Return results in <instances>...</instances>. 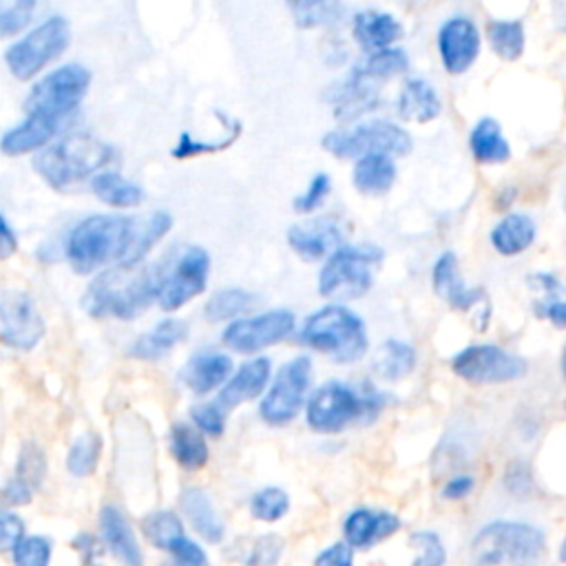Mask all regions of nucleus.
Segmentation results:
<instances>
[{
  "mask_svg": "<svg viewBox=\"0 0 566 566\" xmlns=\"http://www.w3.org/2000/svg\"><path fill=\"white\" fill-rule=\"evenodd\" d=\"M172 214L153 210L148 214H91L82 219L66 239V259L77 274L99 268H133L170 232Z\"/></svg>",
  "mask_w": 566,
  "mask_h": 566,
  "instance_id": "nucleus-1",
  "label": "nucleus"
},
{
  "mask_svg": "<svg viewBox=\"0 0 566 566\" xmlns=\"http://www.w3.org/2000/svg\"><path fill=\"white\" fill-rule=\"evenodd\" d=\"M166 270L164 263L108 268L88 283L82 307L93 318L133 321L157 301Z\"/></svg>",
  "mask_w": 566,
  "mask_h": 566,
  "instance_id": "nucleus-2",
  "label": "nucleus"
},
{
  "mask_svg": "<svg viewBox=\"0 0 566 566\" xmlns=\"http://www.w3.org/2000/svg\"><path fill=\"white\" fill-rule=\"evenodd\" d=\"M389 400V394L369 382L356 387L340 380H327L312 391L305 407V420L312 431L340 433L352 424L374 422Z\"/></svg>",
  "mask_w": 566,
  "mask_h": 566,
  "instance_id": "nucleus-3",
  "label": "nucleus"
},
{
  "mask_svg": "<svg viewBox=\"0 0 566 566\" xmlns=\"http://www.w3.org/2000/svg\"><path fill=\"white\" fill-rule=\"evenodd\" d=\"M115 150L88 135V133H71L57 139L51 146H44L35 159V172L55 190H66L91 175H97L113 159Z\"/></svg>",
  "mask_w": 566,
  "mask_h": 566,
  "instance_id": "nucleus-4",
  "label": "nucleus"
},
{
  "mask_svg": "<svg viewBox=\"0 0 566 566\" xmlns=\"http://www.w3.org/2000/svg\"><path fill=\"white\" fill-rule=\"evenodd\" d=\"M298 340L336 363L360 360L369 347L363 318L340 303L312 312L298 329Z\"/></svg>",
  "mask_w": 566,
  "mask_h": 566,
  "instance_id": "nucleus-5",
  "label": "nucleus"
},
{
  "mask_svg": "<svg viewBox=\"0 0 566 566\" xmlns=\"http://www.w3.org/2000/svg\"><path fill=\"white\" fill-rule=\"evenodd\" d=\"M546 551L544 533L526 522L486 524L471 544L475 566H535Z\"/></svg>",
  "mask_w": 566,
  "mask_h": 566,
  "instance_id": "nucleus-6",
  "label": "nucleus"
},
{
  "mask_svg": "<svg viewBox=\"0 0 566 566\" xmlns=\"http://www.w3.org/2000/svg\"><path fill=\"white\" fill-rule=\"evenodd\" d=\"M385 250L374 243L338 245L318 272V294L325 298H360L374 287Z\"/></svg>",
  "mask_w": 566,
  "mask_h": 566,
  "instance_id": "nucleus-7",
  "label": "nucleus"
},
{
  "mask_svg": "<svg viewBox=\"0 0 566 566\" xmlns=\"http://www.w3.org/2000/svg\"><path fill=\"white\" fill-rule=\"evenodd\" d=\"M91 86V71L82 64H64L33 84L24 99L29 117L64 126Z\"/></svg>",
  "mask_w": 566,
  "mask_h": 566,
  "instance_id": "nucleus-8",
  "label": "nucleus"
},
{
  "mask_svg": "<svg viewBox=\"0 0 566 566\" xmlns=\"http://www.w3.org/2000/svg\"><path fill=\"white\" fill-rule=\"evenodd\" d=\"M321 146L338 159H360L365 155H387L394 159L411 153L413 142L402 126L387 119H374L356 126L327 130L321 139Z\"/></svg>",
  "mask_w": 566,
  "mask_h": 566,
  "instance_id": "nucleus-9",
  "label": "nucleus"
},
{
  "mask_svg": "<svg viewBox=\"0 0 566 566\" xmlns=\"http://www.w3.org/2000/svg\"><path fill=\"white\" fill-rule=\"evenodd\" d=\"M71 42V27L62 15H51L13 42L4 53V64L18 80L38 75L49 62L60 57Z\"/></svg>",
  "mask_w": 566,
  "mask_h": 566,
  "instance_id": "nucleus-10",
  "label": "nucleus"
},
{
  "mask_svg": "<svg viewBox=\"0 0 566 566\" xmlns=\"http://www.w3.org/2000/svg\"><path fill=\"white\" fill-rule=\"evenodd\" d=\"M312 380V360L310 356H296L287 360L274 376L270 389L261 398L259 413L272 427L290 424L301 407L305 405V396Z\"/></svg>",
  "mask_w": 566,
  "mask_h": 566,
  "instance_id": "nucleus-11",
  "label": "nucleus"
},
{
  "mask_svg": "<svg viewBox=\"0 0 566 566\" xmlns=\"http://www.w3.org/2000/svg\"><path fill=\"white\" fill-rule=\"evenodd\" d=\"M455 376L473 385H502L526 376L528 363L500 345H469L451 358Z\"/></svg>",
  "mask_w": 566,
  "mask_h": 566,
  "instance_id": "nucleus-12",
  "label": "nucleus"
},
{
  "mask_svg": "<svg viewBox=\"0 0 566 566\" xmlns=\"http://www.w3.org/2000/svg\"><path fill=\"white\" fill-rule=\"evenodd\" d=\"M210 276V254L201 245H188L172 268L166 270L157 303L164 312H175L184 307L188 301L199 296Z\"/></svg>",
  "mask_w": 566,
  "mask_h": 566,
  "instance_id": "nucleus-13",
  "label": "nucleus"
},
{
  "mask_svg": "<svg viewBox=\"0 0 566 566\" xmlns=\"http://www.w3.org/2000/svg\"><path fill=\"white\" fill-rule=\"evenodd\" d=\"M44 318L40 316L33 298L20 290H0V343L29 352L44 336Z\"/></svg>",
  "mask_w": 566,
  "mask_h": 566,
  "instance_id": "nucleus-14",
  "label": "nucleus"
},
{
  "mask_svg": "<svg viewBox=\"0 0 566 566\" xmlns=\"http://www.w3.org/2000/svg\"><path fill=\"white\" fill-rule=\"evenodd\" d=\"M294 323L296 318L290 310H270L250 318L232 321L223 329L221 340L234 352L252 354L285 340L294 332Z\"/></svg>",
  "mask_w": 566,
  "mask_h": 566,
  "instance_id": "nucleus-15",
  "label": "nucleus"
},
{
  "mask_svg": "<svg viewBox=\"0 0 566 566\" xmlns=\"http://www.w3.org/2000/svg\"><path fill=\"white\" fill-rule=\"evenodd\" d=\"M480 29L467 15H451L438 29V53L442 66L451 75H460L471 69L480 55Z\"/></svg>",
  "mask_w": 566,
  "mask_h": 566,
  "instance_id": "nucleus-16",
  "label": "nucleus"
},
{
  "mask_svg": "<svg viewBox=\"0 0 566 566\" xmlns=\"http://www.w3.org/2000/svg\"><path fill=\"white\" fill-rule=\"evenodd\" d=\"M343 223L334 214L314 217L287 230L290 248L305 261H318L343 245Z\"/></svg>",
  "mask_w": 566,
  "mask_h": 566,
  "instance_id": "nucleus-17",
  "label": "nucleus"
},
{
  "mask_svg": "<svg viewBox=\"0 0 566 566\" xmlns=\"http://www.w3.org/2000/svg\"><path fill=\"white\" fill-rule=\"evenodd\" d=\"M433 292L453 310L467 312L480 303H486V294L482 287H471L464 283L458 265V256L453 252H442L431 270Z\"/></svg>",
  "mask_w": 566,
  "mask_h": 566,
  "instance_id": "nucleus-18",
  "label": "nucleus"
},
{
  "mask_svg": "<svg viewBox=\"0 0 566 566\" xmlns=\"http://www.w3.org/2000/svg\"><path fill=\"white\" fill-rule=\"evenodd\" d=\"M46 475V455L42 447L33 440H27L18 453L15 473L4 486V500L13 506L29 504L33 493L40 489Z\"/></svg>",
  "mask_w": 566,
  "mask_h": 566,
  "instance_id": "nucleus-19",
  "label": "nucleus"
},
{
  "mask_svg": "<svg viewBox=\"0 0 566 566\" xmlns=\"http://www.w3.org/2000/svg\"><path fill=\"white\" fill-rule=\"evenodd\" d=\"M272 363L265 356H256L248 363H243L237 374L223 385V389L217 396V405L226 409H234L248 400H254L263 394L268 380H270Z\"/></svg>",
  "mask_w": 566,
  "mask_h": 566,
  "instance_id": "nucleus-20",
  "label": "nucleus"
},
{
  "mask_svg": "<svg viewBox=\"0 0 566 566\" xmlns=\"http://www.w3.org/2000/svg\"><path fill=\"white\" fill-rule=\"evenodd\" d=\"M352 33L363 51L374 53V51L389 49L396 40H400L402 24L387 11L363 9V11L354 13Z\"/></svg>",
  "mask_w": 566,
  "mask_h": 566,
  "instance_id": "nucleus-21",
  "label": "nucleus"
},
{
  "mask_svg": "<svg viewBox=\"0 0 566 566\" xmlns=\"http://www.w3.org/2000/svg\"><path fill=\"white\" fill-rule=\"evenodd\" d=\"M329 104L332 113L340 122H352L354 117H360L363 113H369L378 108L380 104V88L378 84L360 82L354 77H345L334 88H329Z\"/></svg>",
  "mask_w": 566,
  "mask_h": 566,
  "instance_id": "nucleus-22",
  "label": "nucleus"
},
{
  "mask_svg": "<svg viewBox=\"0 0 566 566\" xmlns=\"http://www.w3.org/2000/svg\"><path fill=\"white\" fill-rule=\"evenodd\" d=\"M400 526V520L389 511H374V509H356L347 515L343 533L345 544L365 548L371 546L389 535H394Z\"/></svg>",
  "mask_w": 566,
  "mask_h": 566,
  "instance_id": "nucleus-23",
  "label": "nucleus"
},
{
  "mask_svg": "<svg viewBox=\"0 0 566 566\" xmlns=\"http://www.w3.org/2000/svg\"><path fill=\"white\" fill-rule=\"evenodd\" d=\"M232 371V360L228 354L221 352H197L188 358V363L181 367V382L195 391V394H210L219 385L226 382V378Z\"/></svg>",
  "mask_w": 566,
  "mask_h": 566,
  "instance_id": "nucleus-24",
  "label": "nucleus"
},
{
  "mask_svg": "<svg viewBox=\"0 0 566 566\" xmlns=\"http://www.w3.org/2000/svg\"><path fill=\"white\" fill-rule=\"evenodd\" d=\"M99 528H102V537H104L106 546L119 559L122 566H144L135 533L117 506H113V504L102 506Z\"/></svg>",
  "mask_w": 566,
  "mask_h": 566,
  "instance_id": "nucleus-25",
  "label": "nucleus"
},
{
  "mask_svg": "<svg viewBox=\"0 0 566 566\" xmlns=\"http://www.w3.org/2000/svg\"><path fill=\"white\" fill-rule=\"evenodd\" d=\"M188 336V323L181 318H164L153 329L139 334L130 347L128 356L137 360H159L168 356Z\"/></svg>",
  "mask_w": 566,
  "mask_h": 566,
  "instance_id": "nucleus-26",
  "label": "nucleus"
},
{
  "mask_svg": "<svg viewBox=\"0 0 566 566\" xmlns=\"http://www.w3.org/2000/svg\"><path fill=\"white\" fill-rule=\"evenodd\" d=\"M442 113V99L424 77H409L398 93V115L407 122L427 124Z\"/></svg>",
  "mask_w": 566,
  "mask_h": 566,
  "instance_id": "nucleus-27",
  "label": "nucleus"
},
{
  "mask_svg": "<svg viewBox=\"0 0 566 566\" xmlns=\"http://www.w3.org/2000/svg\"><path fill=\"white\" fill-rule=\"evenodd\" d=\"M179 506L188 517L190 526L208 542L219 544L223 539V522L217 515L210 495L203 489L188 486L179 495Z\"/></svg>",
  "mask_w": 566,
  "mask_h": 566,
  "instance_id": "nucleus-28",
  "label": "nucleus"
},
{
  "mask_svg": "<svg viewBox=\"0 0 566 566\" xmlns=\"http://www.w3.org/2000/svg\"><path fill=\"white\" fill-rule=\"evenodd\" d=\"M535 221L526 212H509L504 214L491 230L489 239L495 252L504 256L522 254L535 241Z\"/></svg>",
  "mask_w": 566,
  "mask_h": 566,
  "instance_id": "nucleus-29",
  "label": "nucleus"
},
{
  "mask_svg": "<svg viewBox=\"0 0 566 566\" xmlns=\"http://www.w3.org/2000/svg\"><path fill=\"white\" fill-rule=\"evenodd\" d=\"M57 130L60 126L27 115L18 126L9 128L0 137V150L9 157H20V155L40 150L57 135Z\"/></svg>",
  "mask_w": 566,
  "mask_h": 566,
  "instance_id": "nucleus-30",
  "label": "nucleus"
},
{
  "mask_svg": "<svg viewBox=\"0 0 566 566\" xmlns=\"http://www.w3.org/2000/svg\"><path fill=\"white\" fill-rule=\"evenodd\" d=\"M469 148L478 164H506L511 159V144L493 117H480L475 122L469 133Z\"/></svg>",
  "mask_w": 566,
  "mask_h": 566,
  "instance_id": "nucleus-31",
  "label": "nucleus"
},
{
  "mask_svg": "<svg viewBox=\"0 0 566 566\" xmlns=\"http://www.w3.org/2000/svg\"><path fill=\"white\" fill-rule=\"evenodd\" d=\"M398 168L387 155H365L356 161L352 172V184L358 192L367 197H382L391 190Z\"/></svg>",
  "mask_w": 566,
  "mask_h": 566,
  "instance_id": "nucleus-32",
  "label": "nucleus"
},
{
  "mask_svg": "<svg viewBox=\"0 0 566 566\" xmlns=\"http://www.w3.org/2000/svg\"><path fill=\"white\" fill-rule=\"evenodd\" d=\"M409 69V55L405 49L398 46H389L382 51H374V53H365L354 66L349 77L360 80V82H369V84H378L396 77L400 73H405Z\"/></svg>",
  "mask_w": 566,
  "mask_h": 566,
  "instance_id": "nucleus-33",
  "label": "nucleus"
},
{
  "mask_svg": "<svg viewBox=\"0 0 566 566\" xmlns=\"http://www.w3.org/2000/svg\"><path fill=\"white\" fill-rule=\"evenodd\" d=\"M418 363V354L413 345L398 340V338H387L378 345L371 367L378 378L382 380H400L413 371Z\"/></svg>",
  "mask_w": 566,
  "mask_h": 566,
  "instance_id": "nucleus-34",
  "label": "nucleus"
},
{
  "mask_svg": "<svg viewBox=\"0 0 566 566\" xmlns=\"http://www.w3.org/2000/svg\"><path fill=\"white\" fill-rule=\"evenodd\" d=\"M91 188L95 197L111 208H135L144 201V188L113 170H102L93 175Z\"/></svg>",
  "mask_w": 566,
  "mask_h": 566,
  "instance_id": "nucleus-35",
  "label": "nucleus"
},
{
  "mask_svg": "<svg viewBox=\"0 0 566 566\" xmlns=\"http://www.w3.org/2000/svg\"><path fill=\"white\" fill-rule=\"evenodd\" d=\"M170 451L177 464L188 471H197L208 462V444L192 424L175 422L170 427Z\"/></svg>",
  "mask_w": 566,
  "mask_h": 566,
  "instance_id": "nucleus-36",
  "label": "nucleus"
},
{
  "mask_svg": "<svg viewBox=\"0 0 566 566\" xmlns=\"http://www.w3.org/2000/svg\"><path fill=\"white\" fill-rule=\"evenodd\" d=\"M486 38L491 49L497 57L506 62H515L522 57L526 46V31L522 20H489L486 22Z\"/></svg>",
  "mask_w": 566,
  "mask_h": 566,
  "instance_id": "nucleus-37",
  "label": "nucleus"
},
{
  "mask_svg": "<svg viewBox=\"0 0 566 566\" xmlns=\"http://www.w3.org/2000/svg\"><path fill=\"white\" fill-rule=\"evenodd\" d=\"M259 303V296L241 290V287H223L219 292H214L206 305H203V316L210 323H221V321H230L237 318L245 312H250L254 305Z\"/></svg>",
  "mask_w": 566,
  "mask_h": 566,
  "instance_id": "nucleus-38",
  "label": "nucleus"
},
{
  "mask_svg": "<svg viewBox=\"0 0 566 566\" xmlns=\"http://www.w3.org/2000/svg\"><path fill=\"white\" fill-rule=\"evenodd\" d=\"M290 11L298 29H316L340 22L347 7L334 0H296L290 2Z\"/></svg>",
  "mask_w": 566,
  "mask_h": 566,
  "instance_id": "nucleus-39",
  "label": "nucleus"
},
{
  "mask_svg": "<svg viewBox=\"0 0 566 566\" xmlns=\"http://www.w3.org/2000/svg\"><path fill=\"white\" fill-rule=\"evenodd\" d=\"M99 453H102V438L93 431L82 433L80 438H75V442L66 453L69 473L75 478L91 475L99 462Z\"/></svg>",
  "mask_w": 566,
  "mask_h": 566,
  "instance_id": "nucleus-40",
  "label": "nucleus"
},
{
  "mask_svg": "<svg viewBox=\"0 0 566 566\" xmlns=\"http://www.w3.org/2000/svg\"><path fill=\"white\" fill-rule=\"evenodd\" d=\"M144 535L150 539L153 546L170 551V546L184 537V528L179 517L172 511H155L144 517L142 522Z\"/></svg>",
  "mask_w": 566,
  "mask_h": 566,
  "instance_id": "nucleus-41",
  "label": "nucleus"
},
{
  "mask_svg": "<svg viewBox=\"0 0 566 566\" xmlns=\"http://www.w3.org/2000/svg\"><path fill=\"white\" fill-rule=\"evenodd\" d=\"M241 135V122H232V126L228 128V133L221 139L208 142V139H195L190 133H181L175 148L170 150V155L175 159H188V157H197V155H208V153H219L228 146L234 144V139Z\"/></svg>",
  "mask_w": 566,
  "mask_h": 566,
  "instance_id": "nucleus-42",
  "label": "nucleus"
},
{
  "mask_svg": "<svg viewBox=\"0 0 566 566\" xmlns=\"http://www.w3.org/2000/svg\"><path fill=\"white\" fill-rule=\"evenodd\" d=\"M287 509H290V497L279 486H265L256 491L250 500V513L263 522L281 520L287 513Z\"/></svg>",
  "mask_w": 566,
  "mask_h": 566,
  "instance_id": "nucleus-43",
  "label": "nucleus"
},
{
  "mask_svg": "<svg viewBox=\"0 0 566 566\" xmlns=\"http://www.w3.org/2000/svg\"><path fill=\"white\" fill-rule=\"evenodd\" d=\"M13 566H49L51 564V542L42 535H24L11 548Z\"/></svg>",
  "mask_w": 566,
  "mask_h": 566,
  "instance_id": "nucleus-44",
  "label": "nucleus"
},
{
  "mask_svg": "<svg viewBox=\"0 0 566 566\" xmlns=\"http://www.w3.org/2000/svg\"><path fill=\"white\" fill-rule=\"evenodd\" d=\"M33 9V0H0V40L20 33L29 24Z\"/></svg>",
  "mask_w": 566,
  "mask_h": 566,
  "instance_id": "nucleus-45",
  "label": "nucleus"
},
{
  "mask_svg": "<svg viewBox=\"0 0 566 566\" xmlns=\"http://www.w3.org/2000/svg\"><path fill=\"white\" fill-rule=\"evenodd\" d=\"M283 539L279 535H261L256 537L243 553H239L245 566H274L281 557Z\"/></svg>",
  "mask_w": 566,
  "mask_h": 566,
  "instance_id": "nucleus-46",
  "label": "nucleus"
},
{
  "mask_svg": "<svg viewBox=\"0 0 566 566\" xmlns=\"http://www.w3.org/2000/svg\"><path fill=\"white\" fill-rule=\"evenodd\" d=\"M411 546L418 548L413 566H442L444 564V546L436 533H431V531L413 533Z\"/></svg>",
  "mask_w": 566,
  "mask_h": 566,
  "instance_id": "nucleus-47",
  "label": "nucleus"
},
{
  "mask_svg": "<svg viewBox=\"0 0 566 566\" xmlns=\"http://www.w3.org/2000/svg\"><path fill=\"white\" fill-rule=\"evenodd\" d=\"M190 418L197 431H203L212 438H219L226 429V411L217 402H201L190 409Z\"/></svg>",
  "mask_w": 566,
  "mask_h": 566,
  "instance_id": "nucleus-48",
  "label": "nucleus"
},
{
  "mask_svg": "<svg viewBox=\"0 0 566 566\" xmlns=\"http://www.w3.org/2000/svg\"><path fill=\"white\" fill-rule=\"evenodd\" d=\"M329 186H332L329 175L327 172H316L312 177V181L307 184L305 192L294 197V201H292L294 210L296 212H314L325 201V197L329 195Z\"/></svg>",
  "mask_w": 566,
  "mask_h": 566,
  "instance_id": "nucleus-49",
  "label": "nucleus"
},
{
  "mask_svg": "<svg viewBox=\"0 0 566 566\" xmlns=\"http://www.w3.org/2000/svg\"><path fill=\"white\" fill-rule=\"evenodd\" d=\"M504 486L513 495H526L533 489V473L524 460H513L504 473Z\"/></svg>",
  "mask_w": 566,
  "mask_h": 566,
  "instance_id": "nucleus-50",
  "label": "nucleus"
},
{
  "mask_svg": "<svg viewBox=\"0 0 566 566\" xmlns=\"http://www.w3.org/2000/svg\"><path fill=\"white\" fill-rule=\"evenodd\" d=\"M170 553H172L177 566H208V559H206V553L201 551V546L188 537H179L170 546Z\"/></svg>",
  "mask_w": 566,
  "mask_h": 566,
  "instance_id": "nucleus-51",
  "label": "nucleus"
},
{
  "mask_svg": "<svg viewBox=\"0 0 566 566\" xmlns=\"http://www.w3.org/2000/svg\"><path fill=\"white\" fill-rule=\"evenodd\" d=\"M24 537V522L20 515L0 506V548H13Z\"/></svg>",
  "mask_w": 566,
  "mask_h": 566,
  "instance_id": "nucleus-52",
  "label": "nucleus"
},
{
  "mask_svg": "<svg viewBox=\"0 0 566 566\" xmlns=\"http://www.w3.org/2000/svg\"><path fill=\"white\" fill-rule=\"evenodd\" d=\"M535 314L539 318L551 321L557 329H562L566 325V305L562 296H546L542 301L535 303Z\"/></svg>",
  "mask_w": 566,
  "mask_h": 566,
  "instance_id": "nucleus-53",
  "label": "nucleus"
},
{
  "mask_svg": "<svg viewBox=\"0 0 566 566\" xmlns=\"http://www.w3.org/2000/svg\"><path fill=\"white\" fill-rule=\"evenodd\" d=\"M314 566H352V546L336 542L316 555Z\"/></svg>",
  "mask_w": 566,
  "mask_h": 566,
  "instance_id": "nucleus-54",
  "label": "nucleus"
},
{
  "mask_svg": "<svg viewBox=\"0 0 566 566\" xmlns=\"http://www.w3.org/2000/svg\"><path fill=\"white\" fill-rule=\"evenodd\" d=\"M473 486H475V480L471 475H455L442 486V497L462 500L473 491Z\"/></svg>",
  "mask_w": 566,
  "mask_h": 566,
  "instance_id": "nucleus-55",
  "label": "nucleus"
},
{
  "mask_svg": "<svg viewBox=\"0 0 566 566\" xmlns=\"http://www.w3.org/2000/svg\"><path fill=\"white\" fill-rule=\"evenodd\" d=\"M15 250H18V237L9 226V221L4 219V214L0 212V261L13 256Z\"/></svg>",
  "mask_w": 566,
  "mask_h": 566,
  "instance_id": "nucleus-56",
  "label": "nucleus"
},
{
  "mask_svg": "<svg viewBox=\"0 0 566 566\" xmlns=\"http://www.w3.org/2000/svg\"><path fill=\"white\" fill-rule=\"evenodd\" d=\"M533 285L542 287L546 292V296H562V283L555 274H548V272H537L528 279Z\"/></svg>",
  "mask_w": 566,
  "mask_h": 566,
  "instance_id": "nucleus-57",
  "label": "nucleus"
},
{
  "mask_svg": "<svg viewBox=\"0 0 566 566\" xmlns=\"http://www.w3.org/2000/svg\"><path fill=\"white\" fill-rule=\"evenodd\" d=\"M75 546L82 551L86 566H91V562L99 557V548H97V542H95L93 537H88V535H80V537L75 539Z\"/></svg>",
  "mask_w": 566,
  "mask_h": 566,
  "instance_id": "nucleus-58",
  "label": "nucleus"
}]
</instances>
